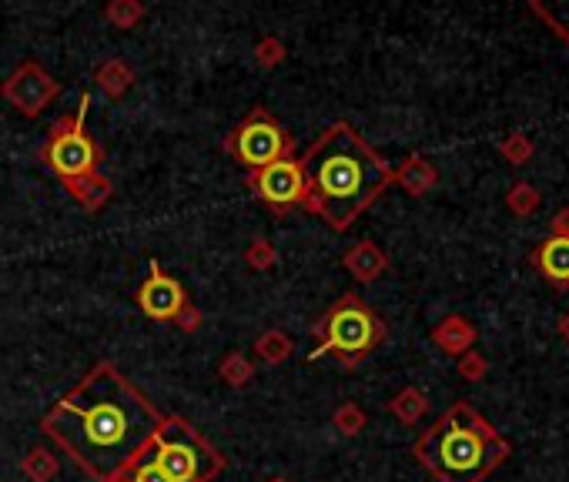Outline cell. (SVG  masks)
Masks as SVG:
<instances>
[{
    "label": "cell",
    "mask_w": 569,
    "mask_h": 482,
    "mask_svg": "<svg viewBox=\"0 0 569 482\" xmlns=\"http://www.w3.org/2000/svg\"><path fill=\"white\" fill-rule=\"evenodd\" d=\"M161 412L114 362H98L67 389L41 419V436L91 482L114 476L148 452Z\"/></svg>",
    "instance_id": "cell-1"
},
{
    "label": "cell",
    "mask_w": 569,
    "mask_h": 482,
    "mask_svg": "<svg viewBox=\"0 0 569 482\" xmlns=\"http://www.w3.org/2000/svg\"><path fill=\"white\" fill-rule=\"evenodd\" d=\"M298 161L308 188L305 211L332 231H349L392 188V165L349 121L329 124Z\"/></svg>",
    "instance_id": "cell-2"
},
{
    "label": "cell",
    "mask_w": 569,
    "mask_h": 482,
    "mask_svg": "<svg viewBox=\"0 0 569 482\" xmlns=\"http://www.w3.org/2000/svg\"><path fill=\"white\" fill-rule=\"evenodd\" d=\"M412 456L436 482H486L513 446L472 402L459 399L412 442Z\"/></svg>",
    "instance_id": "cell-3"
},
{
    "label": "cell",
    "mask_w": 569,
    "mask_h": 482,
    "mask_svg": "<svg viewBox=\"0 0 569 482\" xmlns=\"http://www.w3.org/2000/svg\"><path fill=\"white\" fill-rule=\"evenodd\" d=\"M312 339L318 345V349H312V355H308L312 362L322 359V355H332L342 369H359L375 349L385 345L389 325L382 322V315L375 312L362 295L349 292L315 318Z\"/></svg>",
    "instance_id": "cell-4"
},
{
    "label": "cell",
    "mask_w": 569,
    "mask_h": 482,
    "mask_svg": "<svg viewBox=\"0 0 569 482\" xmlns=\"http://www.w3.org/2000/svg\"><path fill=\"white\" fill-rule=\"evenodd\" d=\"M148 456L165 469L171 482H215L228 459L181 416H165L154 432Z\"/></svg>",
    "instance_id": "cell-5"
},
{
    "label": "cell",
    "mask_w": 569,
    "mask_h": 482,
    "mask_svg": "<svg viewBox=\"0 0 569 482\" xmlns=\"http://www.w3.org/2000/svg\"><path fill=\"white\" fill-rule=\"evenodd\" d=\"M88 111H91V91H81L77 111L61 114L51 124V131H47V141L37 148V161L61 185L91 175V171H101L104 165V148L88 134Z\"/></svg>",
    "instance_id": "cell-6"
},
{
    "label": "cell",
    "mask_w": 569,
    "mask_h": 482,
    "mask_svg": "<svg viewBox=\"0 0 569 482\" xmlns=\"http://www.w3.org/2000/svg\"><path fill=\"white\" fill-rule=\"evenodd\" d=\"M225 151L241 168L255 171V168L272 165V161L295 158V138L278 124L272 111L255 104V108L245 114V121H238L235 128H231V134L225 138Z\"/></svg>",
    "instance_id": "cell-7"
},
{
    "label": "cell",
    "mask_w": 569,
    "mask_h": 482,
    "mask_svg": "<svg viewBox=\"0 0 569 482\" xmlns=\"http://www.w3.org/2000/svg\"><path fill=\"white\" fill-rule=\"evenodd\" d=\"M134 302H138V308L151 322H171L178 325L181 332L201 329V312L191 305L188 292L181 288L178 278H171L154 258L148 265V278H144V285L138 288V295H134Z\"/></svg>",
    "instance_id": "cell-8"
},
{
    "label": "cell",
    "mask_w": 569,
    "mask_h": 482,
    "mask_svg": "<svg viewBox=\"0 0 569 482\" xmlns=\"http://www.w3.org/2000/svg\"><path fill=\"white\" fill-rule=\"evenodd\" d=\"M245 185L252 188V195L262 201L275 218H288L292 211L305 208V201H308L305 171H302V161L298 158H282L265 168L248 171Z\"/></svg>",
    "instance_id": "cell-9"
},
{
    "label": "cell",
    "mask_w": 569,
    "mask_h": 482,
    "mask_svg": "<svg viewBox=\"0 0 569 482\" xmlns=\"http://www.w3.org/2000/svg\"><path fill=\"white\" fill-rule=\"evenodd\" d=\"M57 94H61V84H57L54 77L44 71V64L34 61V57L21 61L0 81V98L11 104V108H17V114H24V118H37Z\"/></svg>",
    "instance_id": "cell-10"
},
{
    "label": "cell",
    "mask_w": 569,
    "mask_h": 482,
    "mask_svg": "<svg viewBox=\"0 0 569 482\" xmlns=\"http://www.w3.org/2000/svg\"><path fill=\"white\" fill-rule=\"evenodd\" d=\"M529 265L553 292H569V238H543L529 252Z\"/></svg>",
    "instance_id": "cell-11"
},
{
    "label": "cell",
    "mask_w": 569,
    "mask_h": 482,
    "mask_svg": "<svg viewBox=\"0 0 569 482\" xmlns=\"http://www.w3.org/2000/svg\"><path fill=\"white\" fill-rule=\"evenodd\" d=\"M429 339H432V345H436L442 355H449V359H459L462 352L476 349L479 329L469 322L466 315H446V318H439V322L432 325Z\"/></svg>",
    "instance_id": "cell-12"
},
{
    "label": "cell",
    "mask_w": 569,
    "mask_h": 482,
    "mask_svg": "<svg viewBox=\"0 0 569 482\" xmlns=\"http://www.w3.org/2000/svg\"><path fill=\"white\" fill-rule=\"evenodd\" d=\"M342 268L349 272L359 285H372L389 272V255L382 252L375 241H355L349 252L342 255Z\"/></svg>",
    "instance_id": "cell-13"
},
{
    "label": "cell",
    "mask_w": 569,
    "mask_h": 482,
    "mask_svg": "<svg viewBox=\"0 0 569 482\" xmlns=\"http://www.w3.org/2000/svg\"><path fill=\"white\" fill-rule=\"evenodd\" d=\"M392 185H399L409 198H426L439 185V171L422 154H409L399 168H392Z\"/></svg>",
    "instance_id": "cell-14"
},
{
    "label": "cell",
    "mask_w": 569,
    "mask_h": 482,
    "mask_svg": "<svg viewBox=\"0 0 569 482\" xmlns=\"http://www.w3.org/2000/svg\"><path fill=\"white\" fill-rule=\"evenodd\" d=\"M64 191H67V195H71L84 211H88V215H98V211L114 198L111 178L101 175V171H91V175H84V178L64 181Z\"/></svg>",
    "instance_id": "cell-15"
},
{
    "label": "cell",
    "mask_w": 569,
    "mask_h": 482,
    "mask_svg": "<svg viewBox=\"0 0 569 482\" xmlns=\"http://www.w3.org/2000/svg\"><path fill=\"white\" fill-rule=\"evenodd\" d=\"M94 84L104 91L108 101H121L124 94L138 84V74H134V67L124 61V57H111V61H104L98 71H94Z\"/></svg>",
    "instance_id": "cell-16"
},
{
    "label": "cell",
    "mask_w": 569,
    "mask_h": 482,
    "mask_svg": "<svg viewBox=\"0 0 569 482\" xmlns=\"http://www.w3.org/2000/svg\"><path fill=\"white\" fill-rule=\"evenodd\" d=\"M389 412L395 419L402 422V426H419L422 419H426L429 412V395L419 389V385H405L389 399Z\"/></svg>",
    "instance_id": "cell-17"
},
{
    "label": "cell",
    "mask_w": 569,
    "mask_h": 482,
    "mask_svg": "<svg viewBox=\"0 0 569 482\" xmlns=\"http://www.w3.org/2000/svg\"><path fill=\"white\" fill-rule=\"evenodd\" d=\"M503 205L509 208L513 218H533L536 211L543 208V191L536 185H529V181H513L503 195Z\"/></svg>",
    "instance_id": "cell-18"
},
{
    "label": "cell",
    "mask_w": 569,
    "mask_h": 482,
    "mask_svg": "<svg viewBox=\"0 0 569 482\" xmlns=\"http://www.w3.org/2000/svg\"><path fill=\"white\" fill-rule=\"evenodd\" d=\"M21 472H24L27 482H54V476L61 472V459H57V449L34 446L21 459Z\"/></svg>",
    "instance_id": "cell-19"
},
{
    "label": "cell",
    "mask_w": 569,
    "mask_h": 482,
    "mask_svg": "<svg viewBox=\"0 0 569 482\" xmlns=\"http://www.w3.org/2000/svg\"><path fill=\"white\" fill-rule=\"evenodd\" d=\"M292 352H295V345L282 329H268L255 339V355L265 365H282V362L292 359Z\"/></svg>",
    "instance_id": "cell-20"
},
{
    "label": "cell",
    "mask_w": 569,
    "mask_h": 482,
    "mask_svg": "<svg viewBox=\"0 0 569 482\" xmlns=\"http://www.w3.org/2000/svg\"><path fill=\"white\" fill-rule=\"evenodd\" d=\"M144 14H148L144 0H108L104 4V21L118 27V31H134L144 21Z\"/></svg>",
    "instance_id": "cell-21"
},
{
    "label": "cell",
    "mask_w": 569,
    "mask_h": 482,
    "mask_svg": "<svg viewBox=\"0 0 569 482\" xmlns=\"http://www.w3.org/2000/svg\"><path fill=\"white\" fill-rule=\"evenodd\" d=\"M218 375H221V382L231 385V389H245V385L255 379V362L248 359L245 352H228V355H221Z\"/></svg>",
    "instance_id": "cell-22"
},
{
    "label": "cell",
    "mask_w": 569,
    "mask_h": 482,
    "mask_svg": "<svg viewBox=\"0 0 569 482\" xmlns=\"http://www.w3.org/2000/svg\"><path fill=\"white\" fill-rule=\"evenodd\" d=\"M496 151L503 154V161H509L513 168H523L536 158V141L523 131H509L506 138L496 144Z\"/></svg>",
    "instance_id": "cell-23"
},
{
    "label": "cell",
    "mask_w": 569,
    "mask_h": 482,
    "mask_svg": "<svg viewBox=\"0 0 569 482\" xmlns=\"http://www.w3.org/2000/svg\"><path fill=\"white\" fill-rule=\"evenodd\" d=\"M114 482H171V479L165 476V469H161L158 462H154L148 452H144V456L131 459L128 466H124L118 476H114Z\"/></svg>",
    "instance_id": "cell-24"
},
{
    "label": "cell",
    "mask_w": 569,
    "mask_h": 482,
    "mask_svg": "<svg viewBox=\"0 0 569 482\" xmlns=\"http://www.w3.org/2000/svg\"><path fill=\"white\" fill-rule=\"evenodd\" d=\"M332 426L339 429V436L355 439L365 426H369V416H365V409L359 402H342V406L332 412Z\"/></svg>",
    "instance_id": "cell-25"
},
{
    "label": "cell",
    "mask_w": 569,
    "mask_h": 482,
    "mask_svg": "<svg viewBox=\"0 0 569 482\" xmlns=\"http://www.w3.org/2000/svg\"><path fill=\"white\" fill-rule=\"evenodd\" d=\"M245 265L252 268V272H272L278 265V252L275 245L268 238H255L252 245L245 248Z\"/></svg>",
    "instance_id": "cell-26"
},
{
    "label": "cell",
    "mask_w": 569,
    "mask_h": 482,
    "mask_svg": "<svg viewBox=\"0 0 569 482\" xmlns=\"http://www.w3.org/2000/svg\"><path fill=\"white\" fill-rule=\"evenodd\" d=\"M456 372L462 382H482L489 375V359L479 349H469L456 359Z\"/></svg>",
    "instance_id": "cell-27"
},
{
    "label": "cell",
    "mask_w": 569,
    "mask_h": 482,
    "mask_svg": "<svg viewBox=\"0 0 569 482\" xmlns=\"http://www.w3.org/2000/svg\"><path fill=\"white\" fill-rule=\"evenodd\" d=\"M285 44H282V37H262V41L255 44V64L258 67H265V71H272V67L278 64H285Z\"/></svg>",
    "instance_id": "cell-28"
},
{
    "label": "cell",
    "mask_w": 569,
    "mask_h": 482,
    "mask_svg": "<svg viewBox=\"0 0 569 482\" xmlns=\"http://www.w3.org/2000/svg\"><path fill=\"white\" fill-rule=\"evenodd\" d=\"M549 238H569V205L553 211V218H549Z\"/></svg>",
    "instance_id": "cell-29"
},
{
    "label": "cell",
    "mask_w": 569,
    "mask_h": 482,
    "mask_svg": "<svg viewBox=\"0 0 569 482\" xmlns=\"http://www.w3.org/2000/svg\"><path fill=\"white\" fill-rule=\"evenodd\" d=\"M556 332H559V339H563L569 345V308L563 315H559V322H556Z\"/></svg>",
    "instance_id": "cell-30"
},
{
    "label": "cell",
    "mask_w": 569,
    "mask_h": 482,
    "mask_svg": "<svg viewBox=\"0 0 569 482\" xmlns=\"http://www.w3.org/2000/svg\"><path fill=\"white\" fill-rule=\"evenodd\" d=\"M553 31H556V34H559V37H563V41L569 44V17H566V21H563V24H556V27H553Z\"/></svg>",
    "instance_id": "cell-31"
},
{
    "label": "cell",
    "mask_w": 569,
    "mask_h": 482,
    "mask_svg": "<svg viewBox=\"0 0 569 482\" xmlns=\"http://www.w3.org/2000/svg\"><path fill=\"white\" fill-rule=\"evenodd\" d=\"M268 482H288V479H268Z\"/></svg>",
    "instance_id": "cell-32"
}]
</instances>
